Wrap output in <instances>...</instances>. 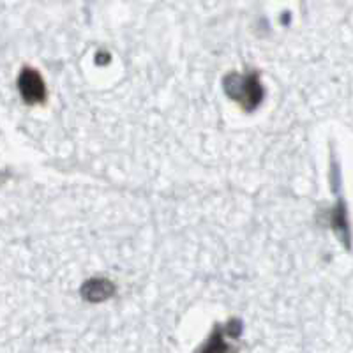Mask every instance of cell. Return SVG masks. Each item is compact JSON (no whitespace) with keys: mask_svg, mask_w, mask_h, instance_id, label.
<instances>
[{"mask_svg":"<svg viewBox=\"0 0 353 353\" xmlns=\"http://www.w3.org/2000/svg\"><path fill=\"white\" fill-rule=\"evenodd\" d=\"M330 226L337 233V237L345 242L346 249H350V230H348V217H346V207L343 200L337 201V205L330 212Z\"/></svg>","mask_w":353,"mask_h":353,"instance_id":"cell-4","label":"cell"},{"mask_svg":"<svg viewBox=\"0 0 353 353\" xmlns=\"http://www.w3.org/2000/svg\"><path fill=\"white\" fill-rule=\"evenodd\" d=\"M228 350L230 346L225 343V336H223L219 325H217V329L214 330L212 337L207 341V345L201 346L200 352H228Z\"/></svg>","mask_w":353,"mask_h":353,"instance_id":"cell-5","label":"cell"},{"mask_svg":"<svg viewBox=\"0 0 353 353\" xmlns=\"http://www.w3.org/2000/svg\"><path fill=\"white\" fill-rule=\"evenodd\" d=\"M115 285L106 277H92V279L85 281L80 288L81 297L87 302H92V304L108 301L115 295Z\"/></svg>","mask_w":353,"mask_h":353,"instance_id":"cell-3","label":"cell"},{"mask_svg":"<svg viewBox=\"0 0 353 353\" xmlns=\"http://www.w3.org/2000/svg\"><path fill=\"white\" fill-rule=\"evenodd\" d=\"M223 90L228 96V99L237 103L248 113L254 112L265 97V88L261 85L258 71L245 72V74L237 71L228 72L223 78Z\"/></svg>","mask_w":353,"mask_h":353,"instance_id":"cell-1","label":"cell"},{"mask_svg":"<svg viewBox=\"0 0 353 353\" xmlns=\"http://www.w3.org/2000/svg\"><path fill=\"white\" fill-rule=\"evenodd\" d=\"M18 90L21 99L30 106L44 105L46 103V83H44L41 72L34 68H23L18 77Z\"/></svg>","mask_w":353,"mask_h":353,"instance_id":"cell-2","label":"cell"}]
</instances>
